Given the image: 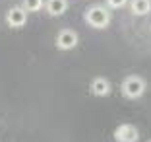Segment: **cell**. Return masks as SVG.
<instances>
[{
    "mask_svg": "<svg viewBox=\"0 0 151 142\" xmlns=\"http://www.w3.org/2000/svg\"><path fill=\"white\" fill-rule=\"evenodd\" d=\"M85 22L95 29H105L111 23V12L107 6H91L85 10Z\"/></svg>",
    "mask_w": 151,
    "mask_h": 142,
    "instance_id": "6da1fadb",
    "label": "cell"
},
{
    "mask_svg": "<svg viewBox=\"0 0 151 142\" xmlns=\"http://www.w3.org/2000/svg\"><path fill=\"white\" fill-rule=\"evenodd\" d=\"M147 84L145 80H143L142 76H128L124 82H122V93H124L128 99H138L143 95V92H145Z\"/></svg>",
    "mask_w": 151,
    "mask_h": 142,
    "instance_id": "7a4b0ae2",
    "label": "cell"
},
{
    "mask_svg": "<svg viewBox=\"0 0 151 142\" xmlns=\"http://www.w3.org/2000/svg\"><path fill=\"white\" fill-rule=\"evenodd\" d=\"M138 138H139L138 127H134V125H130V123L120 125L114 130V140L116 142H138Z\"/></svg>",
    "mask_w": 151,
    "mask_h": 142,
    "instance_id": "3957f363",
    "label": "cell"
},
{
    "mask_svg": "<svg viewBox=\"0 0 151 142\" xmlns=\"http://www.w3.org/2000/svg\"><path fill=\"white\" fill-rule=\"evenodd\" d=\"M27 22V10L23 6H14L6 12V23L10 27H23Z\"/></svg>",
    "mask_w": 151,
    "mask_h": 142,
    "instance_id": "277c9868",
    "label": "cell"
},
{
    "mask_svg": "<svg viewBox=\"0 0 151 142\" xmlns=\"http://www.w3.org/2000/svg\"><path fill=\"white\" fill-rule=\"evenodd\" d=\"M78 45V33L72 29H62L56 35V47L60 51H70Z\"/></svg>",
    "mask_w": 151,
    "mask_h": 142,
    "instance_id": "5b68a950",
    "label": "cell"
},
{
    "mask_svg": "<svg viewBox=\"0 0 151 142\" xmlns=\"http://www.w3.org/2000/svg\"><path fill=\"white\" fill-rule=\"evenodd\" d=\"M91 93L97 95V98H105L111 93V82L107 78H95L91 82Z\"/></svg>",
    "mask_w": 151,
    "mask_h": 142,
    "instance_id": "8992f818",
    "label": "cell"
},
{
    "mask_svg": "<svg viewBox=\"0 0 151 142\" xmlns=\"http://www.w3.org/2000/svg\"><path fill=\"white\" fill-rule=\"evenodd\" d=\"M45 8H47V12L50 16H62L68 10V0H47Z\"/></svg>",
    "mask_w": 151,
    "mask_h": 142,
    "instance_id": "52a82bcc",
    "label": "cell"
},
{
    "mask_svg": "<svg viewBox=\"0 0 151 142\" xmlns=\"http://www.w3.org/2000/svg\"><path fill=\"white\" fill-rule=\"evenodd\" d=\"M130 12L134 16H147L151 12V0H130Z\"/></svg>",
    "mask_w": 151,
    "mask_h": 142,
    "instance_id": "ba28073f",
    "label": "cell"
},
{
    "mask_svg": "<svg viewBox=\"0 0 151 142\" xmlns=\"http://www.w3.org/2000/svg\"><path fill=\"white\" fill-rule=\"evenodd\" d=\"M45 0H23V8L27 10V12H39L41 8H43Z\"/></svg>",
    "mask_w": 151,
    "mask_h": 142,
    "instance_id": "9c48e42d",
    "label": "cell"
},
{
    "mask_svg": "<svg viewBox=\"0 0 151 142\" xmlns=\"http://www.w3.org/2000/svg\"><path fill=\"white\" fill-rule=\"evenodd\" d=\"M126 4H128V0H107V8H111V10L124 8Z\"/></svg>",
    "mask_w": 151,
    "mask_h": 142,
    "instance_id": "30bf717a",
    "label": "cell"
},
{
    "mask_svg": "<svg viewBox=\"0 0 151 142\" xmlns=\"http://www.w3.org/2000/svg\"><path fill=\"white\" fill-rule=\"evenodd\" d=\"M149 142H151V140H149Z\"/></svg>",
    "mask_w": 151,
    "mask_h": 142,
    "instance_id": "8fae6325",
    "label": "cell"
}]
</instances>
